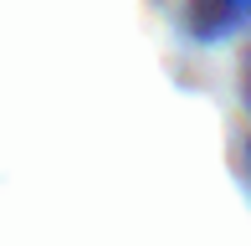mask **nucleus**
Masks as SVG:
<instances>
[{
    "instance_id": "nucleus-1",
    "label": "nucleus",
    "mask_w": 251,
    "mask_h": 246,
    "mask_svg": "<svg viewBox=\"0 0 251 246\" xmlns=\"http://www.w3.org/2000/svg\"><path fill=\"white\" fill-rule=\"evenodd\" d=\"M246 21H251V0H195L190 5V31L205 41L226 36V31L246 26Z\"/></svg>"
},
{
    "instance_id": "nucleus-2",
    "label": "nucleus",
    "mask_w": 251,
    "mask_h": 246,
    "mask_svg": "<svg viewBox=\"0 0 251 246\" xmlns=\"http://www.w3.org/2000/svg\"><path fill=\"white\" fill-rule=\"evenodd\" d=\"M246 93H251V72H246Z\"/></svg>"
}]
</instances>
